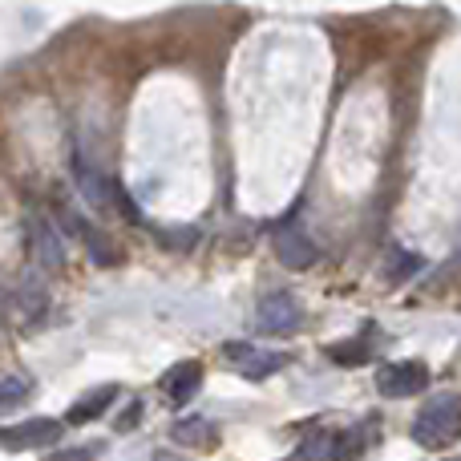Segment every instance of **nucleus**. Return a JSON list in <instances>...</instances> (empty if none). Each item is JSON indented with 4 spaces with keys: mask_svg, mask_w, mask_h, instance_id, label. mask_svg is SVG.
Listing matches in <instances>:
<instances>
[{
    "mask_svg": "<svg viewBox=\"0 0 461 461\" xmlns=\"http://www.w3.org/2000/svg\"><path fill=\"white\" fill-rule=\"evenodd\" d=\"M207 429H211V425L203 421V417H183V421L175 425V441H178V446H203V441L211 438Z\"/></svg>",
    "mask_w": 461,
    "mask_h": 461,
    "instance_id": "nucleus-13",
    "label": "nucleus"
},
{
    "mask_svg": "<svg viewBox=\"0 0 461 461\" xmlns=\"http://www.w3.org/2000/svg\"><path fill=\"white\" fill-rule=\"evenodd\" d=\"M113 397H118V389H113V384H105V389H94L86 401H81V405H73V409H69V417H65V421H69V425H86V421H94V417H102L105 409L113 405Z\"/></svg>",
    "mask_w": 461,
    "mask_h": 461,
    "instance_id": "nucleus-11",
    "label": "nucleus"
},
{
    "mask_svg": "<svg viewBox=\"0 0 461 461\" xmlns=\"http://www.w3.org/2000/svg\"><path fill=\"white\" fill-rule=\"evenodd\" d=\"M24 247H29L32 267L45 271V276L65 267V235H61V227L49 223V219L32 215L29 223H24Z\"/></svg>",
    "mask_w": 461,
    "mask_h": 461,
    "instance_id": "nucleus-2",
    "label": "nucleus"
},
{
    "mask_svg": "<svg viewBox=\"0 0 461 461\" xmlns=\"http://www.w3.org/2000/svg\"><path fill=\"white\" fill-rule=\"evenodd\" d=\"M199 384H203L199 360H183V365H175L167 376H162V393H167L170 405H186V401L199 393Z\"/></svg>",
    "mask_w": 461,
    "mask_h": 461,
    "instance_id": "nucleus-9",
    "label": "nucleus"
},
{
    "mask_svg": "<svg viewBox=\"0 0 461 461\" xmlns=\"http://www.w3.org/2000/svg\"><path fill=\"white\" fill-rule=\"evenodd\" d=\"M61 421L53 417H37V421H24V425H8L5 429V449H45L61 438Z\"/></svg>",
    "mask_w": 461,
    "mask_h": 461,
    "instance_id": "nucleus-6",
    "label": "nucleus"
},
{
    "mask_svg": "<svg viewBox=\"0 0 461 461\" xmlns=\"http://www.w3.org/2000/svg\"><path fill=\"white\" fill-rule=\"evenodd\" d=\"M65 223H69L73 230H77V239H81V243H86L89 259H97V267H113V263H118V251H113V243H110V239H105L97 227H89L86 219H81V215H73V211H69V215H65Z\"/></svg>",
    "mask_w": 461,
    "mask_h": 461,
    "instance_id": "nucleus-10",
    "label": "nucleus"
},
{
    "mask_svg": "<svg viewBox=\"0 0 461 461\" xmlns=\"http://www.w3.org/2000/svg\"><path fill=\"white\" fill-rule=\"evenodd\" d=\"M271 247H276V259L292 271H308L312 263H316V243H312V239L303 235V227H295V223L279 227L276 235H271Z\"/></svg>",
    "mask_w": 461,
    "mask_h": 461,
    "instance_id": "nucleus-5",
    "label": "nucleus"
},
{
    "mask_svg": "<svg viewBox=\"0 0 461 461\" xmlns=\"http://www.w3.org/2000/svg\"><path fill=\"white\" fill-rule=\"evenodd\" d=\"M227 360H235V368L247 376V381H263V376H276L284 368V357L279 352H259L251 344H227L223 348Z\"/></svg>",
    "mask_w": 461,
    "mask_h": 461,
    "instance_id": "nucleus-7",
    "label": "nucleus"
},
{
    "mask_svg": "<svg viewBox=\"0 0 461 461\" xmlns=\"http://www.w3.org/2000/svg\"><path fill=\"white\" fill-rule=\"evenodd\" d=\"M49 303V292H45V279L41 276H24L21 287H16V312H24V316H41Z\"/></svg>",
    "mask_w": 461,
    "mask_h": 461,
    "instance_id": "nucleus-12",
    "label": "nucleus"
},
{
    "mask_svg": "<svg viewBox=\"0 0 461 461\" xmlns=\"http://www.w3.org/2000/svg\"><path fill=\"white\" fill-rule=\"evenodd\" d=\"M24 397H29V384H24L21 376H5V381H0V409H5V413L21 405Z\"/></svg>",
    "mask_w": 461,
    "mask_h": 461,
    "instance_id": "nucleus-15",
    "label": "nucleus"
},
{
    "mask_svg": "<svg viewBox=\"0 0 461 461\" xmlns=\"http://www.w3.org/2000/svg\"><path fill=\"white\" fill-rule=\"evenodd\" d=\"M73 183H77V191L86 194L94 207L113 199V186H110V178H105V170L97 167V162H89L81 150H73Z\"/></svg>",
    "mask_w": 461,
    "mask_h": 461,
    "instance_id": "nucleus-8",
    "label": "nucleus"
},
{
    "mask_svg": "<svg viewBox=\"0 0 461 461\" xmlns=\"http://www.w3.org/2000/svg\"><path fill=\"white\" fill-rule=\"evenodd\" d=\"M255 324H259V332H267V336H292L295 328L303 324V308L295 295L271 292V295H263L259 308H255Z\"/></svg>",
    "mask_w": 461,
    "mask_h": 461,
    "instance_id": "nucleus-3",
    "label": "nucleus"
},
{
    "mask_svg": "<svg viewBox=\"0 0 461 461\" xmlns=\"http://www.w3.org/2000/svg\"><path fill=\"white\" fill-rule=\"evenodd\" d=\"M344 449H348V441H344V438H336V433H320V438L303 441L300 454H308V457H336V454H344Z\"/></svg>",
    "mask_w": 461,
    "mask_h": 461,
    "instance_id": "nucleus-14",
    "label": "nucleus"
},
{
    "mask_svg": "<svg viewBox=\"0 0 461 461\" xmlns=\"http://www.w3.org/2000/svg\"><path fill=\"white\" fill-rule=\"evenodd\" d=\"M332 357L348 365V360H360V357H365V348H357V344H336V348H332Z\"/></svg>",
    "mask_w": 461,
    "mask_h": 461,
    "instance_id": "nucleus-16",
    "label": "nucleus"
},
{
    "mask_svg": "<svg viewBox=\"0 0 461 461\" xmlns=\"http://www.w3.org/2000/svg\"><path fill=\"white\" fill-rule=\"evenodd\" d=\"M413 438L429 449H441V446H449V441H457L461 438V397H454V393L433 397L429 405L421 409V417H417Z\"/></svg>",
    "mask_w": 461,
    "mask_h": 461,
    "instance_id": "nucleus-1",
    "label": "nucleus"
},
{
    "mask_svg": "<svg viewBox=\"0 0 461 461\" xmlns=\"http://www.w3.org/2000/svg\"><path fill=\"white\" fill-rule=\"evenodd\" d=\"M425 384H429V368L417 365V360H397V365H384L381 373H376V393L393 397V401L417 397Z\"/></svg>",
    "mask_w": 461,
    "mask_h": 461,
    "instance_id": "nucleus-4",
    "label": "nucleus"
}]
</instances>
